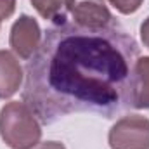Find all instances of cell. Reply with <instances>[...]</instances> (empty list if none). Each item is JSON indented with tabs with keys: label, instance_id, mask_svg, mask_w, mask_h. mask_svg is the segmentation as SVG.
<instances>
[{
	"label": "cell",
	"instance_id": "1",
	"mask_svg": "<svg viewBox=\"0 0 149 149\" xmlns=\"http://www.w3.org/2000/svg\"><path fill=\"white\" fill-rule=\"evenodd\" d=\"M141 49L120 23L83 28L66 21L50 26L28 59L23 102L42 125L73 113L113 118L130 108V83Z\"/></svg>",
	"mask_w": 149,
	"mask_h": 149
},
{
	"label": "cell",
	"instance_id": "2",
	"mask_svg": "<svg viewBox=\"0 0 149 149\" xmlns=\"http://www.w3.org/2000/svg\"><path fill=\"white\" fill-rule=\"evenodd\" d=\"M0 137L10 149H31L42 139V123L26 102L10 101L0 109Z\"/></svg>",
	"mask_w": 149,
	"mask_h": 149
},
{
	"label": "cell",
	"instance_id": "3",
	"mask_svg": "<svg viewBox=\"0 0 149 149\" xmlns=\"http://www.w3.org/2000/svg\"><path fill=\"white\" fill-rule=\"evenodd\" d=\"M111 149H149V120L141 114L120 118L108 134Z\"/></svg>",
	"mask_w": 149,
	"mask_h": 149
},
{
	"label": "cell",
	"instance_id": "4",
	"mask_svg": "<svg viewBox=\"0 0 149 149\" xmlns=\"http://www.w3.org/2000/svg\"><path fill=\"white\" fill-rule=\"evenodd\" d=\"M42 30L37 19H33L31 16H19L12 28H10V37H9V45L12 49V52L19 57V59H31L33 54L38 50L40 43H42Z\"/></svg>",
	"mask_w": 149,
	"mask_h": 149
},
{
	"label": "cell",
	"instance_id": "5",
	"mask_svg": "<svg viewBox=\"0 0 149 149\" xmlns=\"http://www.w3.org/2000/svg\"><path fill=\"white\" fill-rule=\"evenodd\" d=\"M70 16L74 24L83 28H104L114 21L104 0H71Z\"/></svg>",
	"mask_w": 149,
	"mask_h": 149
},
{
	"label": "cell",
	"instance_id": "6",
	"mask_svg": "<svg viewBox=\"0 0 149 149\" xmlns=\"http://www.w3.org/2000/svg\"><path fill=\"white\" fill-rule=\"evenodd\" d=\"M24 71L10 50H0V99L12 97L23 85Z\"/></svg>",
	"mask_w": 149,
	"mask_h": 149
},
{
	"label": "cell",
	"instance_id": "7",
	"mask_svg": "<svg viewBox=\"0 0 149 149\" xmlns=\"http://www.w3.org/2000/svg\"><path fill=\"white\" fill-rule=\"evenodd\" d=\"M130 108L149 109V56L135 61L130 83Z\"/></svg>",
	"mask_w": 149,
	"mask_h": 149
},
{
	"label": "cell",
	"instance_id": "8",
	"mask_svg": "<svg viewBox=\"0 0 149 149\" xmlns=\"http://www.w3.org/2000/svg\"><path fill=\"white\" fill-rule=\"evenodd\" d=\"M38 14L54 24H63L68 21L71 0H30Z\"/></svg>",
	"mask_w": 149,
	"mask_h": 149
},
{
	"label": "cell",
	"instance_id": "9",
	"mask_svg": "<svg viewBox=\"0 0 149 149\" xmlns=\"http://www.w3.org/2000/svg\"><path fill=\"white\" fill-rule=\"evenodd\" d=\"M108 2L111 3L118 12H121L125 16L137 12L142 7V3H144V0H108Z\"/></svg>",
	"mask_w": 149,
	"mask_h": 149
},
{
	"label": "cell",
	"instance_id": "10",
	"mask_svg": "<svg viewBox=\"0 0 149 149\" xmlns=\"http://www.w3.org/2000/svg\"><path fill=\"white\" fill-rule=\"evenodd\" d=\"M16 10V0H0V19H9Z\"/></svg>",
	"mask_w": 149,
	"mask_h": 149
},
{
	"label": "cell",
	"instance_id": "11",
	"mask_svg": "<svg viewBox=\"0 0 149 149\" xmlns=\"http://www.w3.org/2000/svg\"><path fill=\"white\" fill-rule=\"evenodd\" d=\"M31 149H66V146L63 142H57V141H45V142H38Z\"/></svg>",
	"mask_w": 149,
	"mask_h": 149
},
{
	"label": "cell",
	"instance_id": "12",
	"mask_svg": "<svg viewBox=\"0 0 149 149\" xmlns=\"http://www.w3.org/2000/svg\"><path fill=\"white\" fill-rule=\"evenodd\" d=\"M141 40H142L144 47L149 49V16L142 21V24H141Z\"/></svg>",
	"mask_w": 149,
	"mask_h": 149
},
{
	"label": "cell",
	"instance_id": "13",
	"mask_svg": "<svg viewBox=\"0 0 149 149\" xmlns=\"http://www.w3.org/2000/svg\"><path fill=\"white\" fill-rule=\"evenodd\" d=\"M0 23H2V19H0Z\"/></svg>",
	"mask_w": 149,
	"mask_h": 149
}]
</instances>
